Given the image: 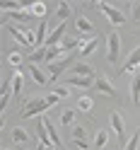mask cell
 Instances as JSON below:
<instances>
[{
  "label": "cell",
  "mask_w": 140,
  "mask_h": 150,
  "mask_svg": "<svg viewBox=\"0 0 140 150\" xmlns=\"http://www.w3.org/2000/svg\"><path fill=\"white\" fill-rule=\"evenodd\" d=\"M10 63L20 70V68H22V53H20V51H12V53H10Z\"/></svg>",
  "instance_id": "cell-32"
},
{
  "label": "cell",
  "mask_w": 140,
  "mask_h": 150,
  "mask_svg": "<svg viewBox=\"0 0 140 150\" xmlns=\"http://www.w3.org/2000/svg\"><path fill=\"white\" fill-rule=\"evenodd\" d=\"M44 124H46V131H49V136H51V140L56 143V148H61V138H58V133H56V126H53V124H51V121L46 119V116H44Z\"/></svg>",
  "instance_id": "cell-21"
},
{
  "label": "cell",
  "mask_w": 140,
  "mask_h": 150,
  "mask_svg": "<svg viewBox=\"0 0 140 150\" xmlns=\"http://www.w3.org/2000/svg\"><path fill=\"white\" fill-rule=\"evenodd\" d=\"M135 65H140V46H135V49L130 51L128 61H126V65H123V73H130V70L135 68Z\"/></svg>",
  "instance_id": "cell-12"
},
{
  "label": "cell",
  "mask_w": 140,
  "mask_h": 150,
  "mask_svg": "<svg viewBox=\"0 0 140 150\" xmlns=\"http://www.w3.org/2000/svg\"><path fill=\"white\" fill-rule=\"evenodd\" d=\"M36 138H39V145H44V148H53L56 143L51 140V136H49V131H46V124H44V116L39 119V124H36Z\"/></svg>",
  "instance_id": "cell-5"
},
{
  "label": "cell",
  "mask_w": 140,
  "mask_h": 150,
  "mask_svg": "<svg viewBox=\"0 0 140 150\" xmlns=\"http://www.w3.org/2000/svg\"><path fill=\"white\" fill-rule=\"evenodd\" d=\"M3 10H5V12H7V10L17 12V10H22V3H15V0H5V3H3Z\"/></svg>",
  "instance_id": "cell-31"
},
{
  "label": "cell",
  "mask_w": 140,
  "mask_h": 150,
  "mask_svg": "<svg viewBox=\"0 0 140 150\" xmlns=\"http://www.w3.org/2000/svg\"><path fill=\"white\" fill-rule=\"evenodd\" d=\"M7 32H10L20 44H27V46H29V36H27V34H29V29H22L20 24H7Z\"/></svg>",
  "instance_id": "cell-9"
},
{
  "label": "cell",
  "mask_w": 140,
  "mask_h": 150,
  "mask_svg": "<svg viewBox=\"0 0 140 150\" xmlns=\"http://www.w3.org/2000/svg\"><path fill=\"white\" fill-rule=\"evenodd\" d=\"M15 95V92H12V85H5L3 87V97H0V109H7V104H10V97Z\"/></svg>",
  "instance_id": "cell-20"
},
{
  "label": "cell",
  "mask_w": 140,
  "mask_h": 150,
  "mask_svg": "<svg viewBox=\"0 0 140 150\" xmlns=\"http://www.w3.org/2000/svg\"><path fill=\"white\" fill-rule=\"evenodd\" d=\"M56 17H58L61 22H65V20L70 17V5H68V3H61V5H58V12H56Z\"/></svg>",
  "instance_id": "cell-24"
},
{
  "label": "cell",
  "mask_w": 140,
  "mask_h": 150,
  "mask_svg": "<svg viewBox=\"0 0 140 150\" xmlns=\"http://www.w3.org/2000/svg\"><path fill=\"white\" fill-rule=\"evenodd\" d=\"M65 29H68V22H61L58 27H56V29L49 34V39H46V49H51V46H61V44H63Z\"/></svg>",
  "instance_id": "cell-4"
},
{
  "label": "cell",
  "mask_w": 140,
  "mask_h": 150,
  "mask_svg": "<svg viewBox=\"0 0 140 150\" xmlns=\"http://www.w3.org/2000/svg\"><path fill=\"white\" fill-rule=\"evenodd\" d=\"M46 51H49V49H44V46H41V49H36L34 53H29V63H39V61H46Z\"/></svg>",
  "instance_id": "cell-25"
},
{
  "label": "cell",
  "mask_w": 140,
  "mask_h": 150,
  "mask_svg": "<svg viewBox=\"0 0 140 150\" xmlns=\"http://www.w3.org/2000/svg\"><path fill=\"white\" fill-rule=\"evenodd\" d=\"M56 95H58V99H65V97H70V90L68 87H56Z\"/></svg>",
  "instance_id": "cell-34"
},
{
  "label": "cell",
  "mask_w": 140,
  "mask_h": 150,
  "mask_svg": "<svg viewBox=\"0 0 140 150\" xmlns=\"http://www.w3.org/2000/svg\"><path fill=\"white\" fill-rule=\"evenodd\" d=\"M46 39H49V24H46V20H41L39 27H36V49H41Z\"/></svg>",
  "instance_id": "cell-10"
},
{
  "label": "cell",
  "mask_w": 140,
  "mask_h": 150,
  "mask_svg": "<svg viewBox=\"0 0 140 150\" xmlns=\"http://www.w3.org/2000/svg\"><path fill=\"white\" fill-rule=\"evenodd\" d=\"M130 99H133V104H138V102H140V68L135 70L133 82H130Z\"/></svg>",
  "instance_id": "cell-11"
},
{
  "label": "cell",
  "mask_w": 140,
  "mask_h": 150,
  "mask_svg": "<svg viewBox=\"0 0 140 150\" xmlns=\"http://www.w3.org/2000/svg\"><path fill=\"white\" fill-rule=\"evenodd\" d=\"M111 126H114V131H116V136H118V140L123 143V138H126V126H123V119H121V114L118 111H111Z\"/></svg>",
  "instance_id": "cell-8"
},
{
  "label": "cell",
  "mask_w": 140,
  "mask_h": 150,
  "mask_svg": "<svg viewBox=\"0 0 140 150\" xmlns=\"http://www.w3.org/2000/svg\"><path fill=\"white\" fill-rule=\"evenodd\" d=\"M72 138L85 140V128H82V126H75V128H72Z\"/></svg>",
  "instance_id": "cell-33"
},
{
  "label": "cell",
  "mask_w": 140,
  "mask_h": 150,
  "mask_svg": "<svg viewBox=\"0 0 140 150\" xmlns=\"http://www.w3.org/2000/svg\"><path fill=\"white\" fill-rule=\"evenodd\" d=\"M12 138L15 143H29V133L24 128H12Z\"/></svg>",
  "instance_id": "cell-23"
},
{
  "label": "cell",
  "mask_w": 140,
  "mask_h": 150,
  "mask_svg": "<svg viewBox=\"0 0 140 150\" xmlns=\"http://www.w3.org/2000/svg\"><path fill=\"white\" fill-rule=\"evenodd\" d=\"M94 90H99V92H104V95H114V85H111V82H109V78H106V75H101V73H97L94 75Z\"/></svg>",
  "instance_id": "cell-6"
},
{
  "label": "cell",
  "mask_w": 140,
  "mask_h": 150,
  "mask_svg": "<svg viewBox=\"0 0 140 150\" xmlns=\"http://www.w3.org/2000/svg\"><path fill=\"white\" fill-rule=\"evenodd\" d=\"M29 10H32V15H34V17H41V20L46 17V5H44V3H34Z\"/></svg>",
  "instance_id": "cell-26"
},
{
  "label": "cell",
  "mask_w": 140,
  "mask_h": 150,
  "mask_svg": "<svg viewBox=\"0 0 140 150\" xmlns=\"http://www.w3.org/2000/svg\"><path fill=\"white\" fill-rule=\"evenodd\" d=\"M5 15H10V17H15L17 22H27V20H32V10H17V12H5Z\"/></svg>",
  "instance_id": "cell-22"
},
{
  "label": "cell",
  "mask_w": 140,
  "mask_h": 150,
  "mask_svg": "<svg viewBox=\"0 0 140 150\" xmlns=\"http://www.w3.org/2000/svg\"><path fill=\"white\" fill-rule=\"evenodd\" d=\"M29 73H32V78H34L36 85H46V82H49V78L39 70V65H36V63H29Z\"/></svg>",
  "instance_id": "cell-16"
},
{
  "label": "cell",
  "mask_w": 140,
  "mask_h": 150,
  "mask_svg": "<svg viewBox=\"0 0 140 150\" xmlns=\"http://www.w3.org/2000/svg\"><path fill=\"white\" fill-rule=\"evenodd\" d=\"M68 85H72V87H92V85H94V78H80V75H70V78H68Z\"/></svg>",
  "instance_id": "cell-14"
},
{
  "label": "cell",
  "mask_w": 140,
  "mask_h": 150,
  "mask_svg": "<svg viewBox=\"0 0 140 150\" xmlns=\"http://www.w3.org/2000/svg\"><path fill=\"white\" fill-rule=\"evenodd\" d=\"M72 119H75V109H65L63 114H61V124H63V126H70Z\"/></svg>",
  "instance_id": "cell-27"
},
{
  "label": "cell",
  "mask_w": 140,
  "mask_h": 150,
  "mask_svg": "<svg viewBox=\"0 0 140 150\" xmlns=\"http://www.w3.org/2000/svg\"><path fill=\"white\" fill-rule=\"evenodd\" d=\"M97 46H99V39L94 36V39H89L82 44V49H80V56H92V51H97Z\"/></svg>",
  "instance_id": "cell-18"
},
{
  "label": "cell",
  "mask_w": 140,
  "mask_h": 150,
  "mask_svg": "<svg viewBox=\"0 0 140 150\" xmlns=\"http://www.w3.org/2000/svg\"><path fill=\"white\" fill-rule=\"evenodd\" d=\"M133 22H140V3L133 7Z\"/></svg>",
  "instance_id": "cell-37"
},
{
  "label": "cell",
  "mask_w": 140,
  "mask_h": 150,
  "mask_svg": "<svg viewBox=\"0 0 140 150\" xmlns=\"http://www.w3.org/2000/svg\"><path fill=\"white\" fill-rule=\"evenodd\" d=\"M70 65H75V63H72V58H61V61L51 63V65H49V73H51V78L56 80V78H58V75H61L65 68H70Z\"/></svg>",
  "instance_id": "cell-7"
},
{
  "label": "cell",
  "mask_w": 140,
  "mask_h": 150,
  "mask_svg": "<svg viewBox=\"0 0 140 150\" xmlns=\"http://www.w3.org/2000/svg\"><path fill=\"white\" fill-rule=\"evenodd\" d=\"M77 109L80 111H87V114H92V109H94V102H92V97H80L77 99Z\"/></svg>",
  "instance_id": "cell-19"
},
{
  "label": "cell",
  "mask_w": 140,
  "mask_h": 150,
  "mask_svg": "<svg viewBox=\"0 0 140 150\" xmlns=\"http://www.w3.org/2000/svg\"><path fill=\"white\" fill-rule=\"evenodd\" d=\"M65 53V49H63V46H51V49L49 51H46V63H56V58H61V56Z\"/></svg>",
  "instance_id": "cell-17"
},
{
  "label": "cell",
  "mask_w": 140,
  "mask_h": 150,
  "mask_svg": "<svg viewBox=\"0 0 140 150\" xmlns=\"http://www.w3.org/2000/svg\"><path fill=\"white\" fill-rule=\"evenodd\" d=\"M106 140H109V133H106V131H99V133H97V140H94V148H97V150L104 148Z\"/></svg>",
  "instance_id": "cell-29"
},
{
  "label": "cell",
  "mask_w": 140,
  "mask_h": 150,
  "mask_svg": "<svg viewBox=\"0 0 140 150\" xmlns=\"http://www.w3.org/2000/svg\"><path fill=\"white\" fill-rule=\"evenodd\" d=\"M72 145H75L77 150H89V148H87V143H85V140H77V138H72Z\"/></svg>",
  "instance_id": "cell-36"
},
{
  "label": "cell",
  "mask_w": 140,
  "mask_h": 150,
  "mask_svg": "<svg viewBox=\"0 0 140 150\" xmlns=\"http://www.w3.org/2000/svg\"><path fill=\"white\" fill-rule=\"evenodd\" d=\"M46 102H49V107L58 104V95H56V92H51V95H46Z\"/></svg>",
  "instance_id": "cell-35"
},
{
  "label": "cell",
  "mask_w": 140,
  "mask_h": 150,
  "mask_svg": "<svg viewBox=\"0 0 140 150\" xmlns=\"http://www.w3.org/2000/svg\"><path fill=\"white\" fill-rule=\"evenodd\" d=\"M94 68H89V65H85V63H75L72 65V75H80V78H94Z\"/></svg>",
  "instance_id": "cell-13"
},
{
  "label": "cell",
  "mask_w": 140,
  "mask_h": 150,
  "mask_svg": "<svg viewBox=\"0 0 140 150\" xmlns=\"http://www.w3.org/2000/svg\"><path fill=\"white\" fill-rule=\"evenodd\" d=\"M99 10L106 15V20H109L111 24H114V27H121V24H126V22H128V17H126L123 12H121V10L111 7L109 3H99Z\"/></svg>",
  "instance_id": "cell-2"
},
{
  "label": "cell",
  "mask_w": 140,
  "mask_h": 150,
  "mask_svg": "<svg viewBox=\"0 0 140 150\" xmlns=\"http://www.w3.org/2000/svg\"><path fill=\"white\" fill-rule=\"evenodd\" d=\"M75 27H77L80 34H94V24H92L87 17H77V20H75Z\"/></svg>",
  "instance_id": "cell-15"
},
{
  "label": "cell",
  "mask_w": 140,
  "mask_h": 150,
  "mask_svg": "<svg viewBox=\"0 0 140 150\" xmlns=\"http://www.w3.org/2000/svg\"><path fill=\"white\" fill-rule=\"evenodd\" d=\"M138 68H140V65H138Z\"/></svg>",
  "instance_id": "cell-38"
},
{
  "label": "cell",
  "mask_w": 140,
  "mask_h": 150,
  "mask_svg": "<svg viewBox=\"0 0 140 150\" xmlns=\"http://www.w3.org/2000/svg\"><path fill=\"white\" fill-rule=\"evenodd\" d=\"M109 63H118V56H121V39H118V34L116 32H111L109 34Z\"/></svg>",
  "instance_id": "cell-3"
},
{
  "label": "cell",
  "mask_w": 140,
  "mask_h": 150,
  "mask_svg": "<svg viewBox=\"0 0 140 150\" xmlns=\"http://www.w3.org/2000/svg\"><path fill=\"white\" fill-rule=\"evenodd\" d=\"M138 140H140V128L133 131V138L126 143V150H138Z\"/></svg>",
  "instance_id": "cell-28"
},
{
  "label": "cell",
  "mask_w": 140,
  "mask_h": 150,
  "mask_svg": "<svg viewBox=\"0 0 140 150\" xmlns=\"http://www.w3.org/2000/svg\"><path fill=\"white\" fill-rule=\"evenodd\" d=\"M10 85H12V92H15V95L22 90V73H20V70L15 73V78H12V82H10Z\"/></svg>",
  "instance_id": "cell-30"
},
{
  "label": "cell",
  "mask_w": 140,
  "mask_h": 150,
  "mask_svg": "<svg viewBox=\"0 0 140 150\" xmlns=\"http://www.w3.org/2000/svg\"><path fill=\"white\" fill-rule=\"evenodd\" d=\"M46 109H49L46 97H41V99H29V102L24 104V109H22V119H32V116H36V114H44Z\"/></svg>",
  "instance_id": "cell-1"
}]
</instances>
